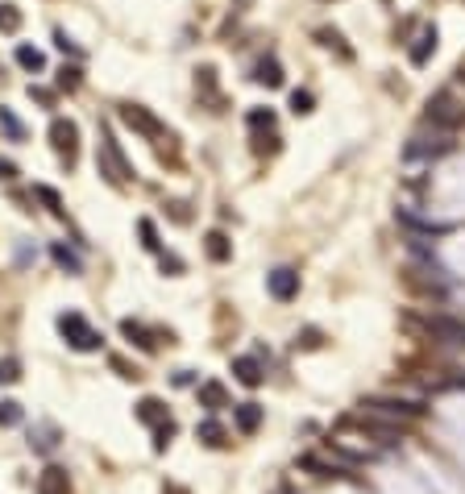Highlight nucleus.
Returning a JSON list of instances; mask_svg holds the SVG:
<instances>
[{
    "label": "nucleus",
    "mask_w": 465,
    "mask_h": 494,
    "mask_svg": "<svg viewBox=\"0 0 465 494\" xmlns=\"http://www.w3.org/2000/svg\"><path fill=\"white\" fill-rule=\"evenodd\" d=\"M121 332L133 341L137 349H146V353H154V337L146 332V324H137V320H121Z\"/></svg>",
    "instance_id": "16"
},
{
    "label": "nucleus",
    "mask_w": 465,
    "mask_h": 494,
    "mask_svg": "<svg viewBox=\"0 0 465 494\" xmlns=\"http://www.w3.org/2000/svg\"><path fill=\"white\" fill-rule=\"evenodd\" d=\"M196 92L208 96L212 104H221V96H216V71H212V67H199L196 71Z\"/></svg>",
    "instance_id": "19"
},
{
    "label": "nucleus",
    "mask_w": 465,
    "mask_h": 494,
    "mask_svg": "<svg viewBox=\"0 0 465 494\" xmlns=\"http://www.w3.org/2000/svg\"><path fill=\"white\" fill-rule=\"evenodd\" d=\"M54 42H58V50H63V54H79V46H75V42L67 38V33H63V29L54 33Z\"/></svg>",
    "instance_id": "38"
},
{
    "label": "nucleus",
    "mask_w": 465,
    "mask_h": 494,
    "mask_svg": "<svg viewBox=\"0 0 465 494\" xmlns=\"http://www.w3.org/2000/svg\"><path fill=\"white\" fill-rule=\"evenodd\" d=\"M233 374H237V382H245V387H258V382H262L258 357H233Z\"/></svg>",
    "instance_id": "12"
},
{
    "label": "nucleus",
    "mask_w": 465,
    "mask_h": 494,
    "mask_svg": "<svg viewBox=\"0 0 465 494\" xmlns=\"http://www.w3.org/2000/svg\"><path fill=\"white\" fill-rule=\"evenodd\" d=\"M0 125H4V133H9V137H13V142H21V137H25V129H21V121H17V117H13V112H9V108H0Z\"/></svg>",
    "instance_id": "27"
},
{
    "label": "nucleus",
    "mask_w": 465,
    "mask_h": 494,
    "mask_svg": "<svg viewBox=\"0 0 465 494\" xmlns=\"http://www.w3.org/2000/svg\"><path fill=\"white\" fill-rule=\"evenodd\" d=\"M428 332H432V337H444L449 345H465V324L449 320V316H432V320H428Z\"/></svg>",
    "instance_id": "8"
},
{
    "label": "nucleus",
    "mask_w": 465,
    "mask_h": 494,
    "mask_svg": "<svg viewBox=\"0 0 465 494\" xmlns=\"http://www.w3.org/2000/svg\"><path fill=\"white\" fill-rule=\"evenodd\" d=\"M316 38L324 42V46H337L345 58H349V50H345V42H341V33H337V29H316Z\"/></svg>",
    "instance_id": "30"
},
{
    "label": "nucleus",
    "mask_w": 465,
    "mask_h": 494,
    "mask_svg": "<svg viewBox=\"0 0 465 494\" xmlns=\"http://www.w3.org/2000/svg\"><path fill=\"white\" fill-rule=\"evenodd\" d=\"M33 436V432H29ZM29 445H38V448H54V428H42L38 432V441H29Z\"/></svg>",
    "instance_id": "36"
},
{
    "label": "nucleus",
    "mask_w": 465,
    "mask_h": 494,
    "mask_svg": "<svg viewBox=\"0 0 465 494\" xmlns=\"http://www.w3.org/2000/svg\"><path fill=\"white\" fill-rule=\"evenodd\" d=\"M312 104H316V100H312V92H295V96H291V108H295V112H312Z\"/></svg>",
    "instance_id": "33"
},
{
    "label": "nucleus",
    "mask_w": 465,
    "mask_h": 494,
    "mask_svg": "<svg viewBox=\"0 0 465 494\" xmlns=\"http://www.w3.org/2000/svg\"><path fill=\"white\" fill-rule=\"evenodd\" d=\"M432 50H437V29H432V25H428V29H424V33H419V42H416V46H412V63H416V67H424V63H428V54H432Z\"/></svg>",
    "instance_id": "17"
},
{
    "label": "nucleus",
    "mask_w": 465,
    "mask_h": 494,
    "mask_svg": "<svg viewBox=\"0 0 465 494\" xmlns=\"http://www.w3.org/2000/svg\"><path fill=\"white\" fill-rule=\"evenodd\" d=\"M50 146L67 167H75V158H79V125L67 121V117H54L50 121Z\"/></svg>",
    "instance_id": "3"
},
{
    "label": "nucleus",
    "mask_w": 465,
    "mask_h": 494,
    "mask_svg": "<svg viewBox=\"0 0 465 494\" xmlns=\"http://www.w3.org/2000/svg\"><path fill=\"white\" fill-rule=\"evenodd\" d=\"M58 332H63V341L71 349H79V353H96V349L104 345V337H100L79 312H63V316H58Z\"/></svg>",
    "instance_id": "2"
},
{
    "label": "nucleus",
    "mask_w": 465,
    "mask_h": 494,
    "mask_svg": "<svg viewBox=\"0 0 465 494\" xmlns=\"http://www.w3.org/2000/svg\"><path fill=\"white\" fill-rule=\"evenodd\" d=\"M162 494H192L187 486H179V482H162Z\"/></svg>",
    "instance_id": "40"
},
{
    "label": "nucleus",
    "mask_w": 465,
    "mask_h": 494,
    "mask_svg": "<svg viewBox=\"0 0 465 494\" xmlns=\"http://www.w3.org/2000/svg\"><path fill=\"white\" fill-rule=\"evenodd\" d=\"M204 249H208V258H212V262H229V258H233V246H229V237H224V233H216V228L204 237Z\"/></svg>",
    "instance_id": "13"
},
{
    "label": "nucleus",
    "mask_w": 465,
    "mask_h": 494,
    "mask_svg": "<svg viewBox=\"0 0 465 494\" xmlns=\"http://www.w3.org/2000/svg\"><path fill=\"white\" fill-rule=\"evenodd\" d=\"M21 378V362L17 357H0V382L9 387V382H17Z\"/></svg>",
    "instance_id": "26"
},
{
    "label": "nucleus",
    "mask_w": 465,
    "mask_h": 494,
    "mask_svg": "<svg viewBox=\"0 0 465 494\" xmlns=\"http://www.w3.org/2000/svg\"><path fill=\"white\" fill-rule=\"evenodd\" d=\"M266 287H270V295L278 299V303H287V299L299 295V274H295L291 266H278V270L266 274Z\"/></svg>",
    "instance_id": "6"
},
{
    "label": "nucleus",
    "mask_w": 465,
    "mask_h": 494,
    "mask_svg": "<svg viewBox=\"0 0 465 494\" xmlns=\"http://www.w3.org/2000/svg\"><path fill=\"white\" fill-rule=\"evenodd\" d=\"M167 208H171V216H174L179 224H187V221H192V212H187V204H179V199H174V204H167Z\"/></svg>",
    "instance_id": "37"
},
{
    "label": "nucleus",
    "mask_w": 465,
    "mask_h": 494,
    "mask_svg": "<svg viewBox=\"0 0 465 494\" xmlns=\"http://www.w3.org/2000/svg\"><path fill=\"white\" fill-rule=\"evenodd\" d=\"M196 436L204 441V445H212V448H221V445H224V428H221L216 420H204V424L196 428Z\"/></svg>",
    "instance_id": "22"
},
{
    "label": "nucleus",
    "mask_w": 465,
    "mask_h": 494,
    "mask_svg": "<svg viewBox=\"0 0 465 494\" xmlns=\"http://www.w3.org/2000/svg\"><path fill=\"white\" fill-rule=\"evenodd\" d=\"M362 407L382 420H419L424 416V403H416V399H366Z\"/></svg>",
    "instance_id": "5"
},
{
    "label": "nucleus",
    "mask_w": 465,
    "mask_h": 494,
    "mask_svg": "<svg viewBox=\"0 0 465 494\" xmlns=\"http://www.w3.org/2000/svg\"><path fill=\"white\" fill-rule=\"evenodd\" d=\"M428 108H432L428 117H432L437 125H457V121H461V112L453 108V100H449V96H437L432 104H428Z\"/></svg>",
    "instance_id": "14"
},
{
    "label": "nucleus",
    "mask_w": 465,
    "mask_h": 494,
    "mask_svg": "<svg viewBox=\"0 0 465 494\" xmlns=\"http://www.w3.org/2000/svg\"><path fill=\"white\" fill-rule=\"evenodd\" d=\"M158 262H162V270L183 274V258H179V253H167V249H162V253H158Z\"/></svg>",
    "instance_id": "31"
},
{
    "label": "nucleus",
    "mask_w": 465,
    "mask_h": 494,
    "mask_svg": "<svg viewBox=\"0 0 465 494\" xmlns=\"http://www.w3.org/2000/svg\"><path fill=\"white\" fill-rule=\"evenodd\" d=\"M233 424H237V432H258V424H262V407L258 403H237L233 407Z\"/></svg>",
    "instance_id": "9"
},
{
    "label": "nucleus",
    "mask_w": 465,
    "mask_h": 494,
    "mask_svg": "<svg viewBox=\"0 0 465 494\" xmlns=\"http://www.w3.org/2000/svg\"><path fill=\"white\" fill-rule=\"evenodd\" d=\"M17 63H21L25 71H46V54L38 46H17Z\"/></svg>",
    "instance_id": "20"
},
{
    "label": "nucleus",
    "mask_w": 465,
    "mask_h": 494,
    "mask_svg": "<svg viewBox=\"0 0 465 494\" xmlns=\"http://www.w3.org/2000/svg\"><path fill=\"white\" fill-rule=\"evenodd\" d=\"M121 121L129 125V129H137L142 137H150V142H171L167 125L154 121V112H150V108H142V104H121Z\"/></svg>",
    "instance_id": "4"
},
{
    "label": "nucleus",
    "mask_w": 465,
    "mask_h": 494,
    "mask_svg": "<svg viewBox=\"0 0 465 494\" xmlns=\"http://www.w3.org/2000/svg\"><path fill=\"white\" fill-rule=\"evenodd\" d=\"M254 79H258V83H266V88H278V83H283V67H278V58H262Z\"/></svg>",
    "instance_id": "18"
},
{
    "label": "nucleus",
    "mask_w": 465,
    "mask_h": 494,
    "mask_svg": "<svg viewBox=\"0 0 465 494\" xmlns=\"http://www.w3.org/2000/svg\"><path fill=\"white\" fill-rule=\"evenodd\" d=\"M249 125H254V129H262V125H266V129H270V125H274V112H270V108H266V112H262V108H254V112H249Z\"/></svg>",
    "instance_id": "35"
},
{
    "label": "nucleus",
    "mask_w": 465,
    "mask_h": 494,
    "mask_svg": "<svg viewBox=\"0 0 465 494\" xmlns=\"http://www.w3.org/2000/svg\"><path fill=\"white\" fill-rule=\"evenodd\" d=\"M50 258H54V262H58V266H63L67 274H83V262H79V253H75V249H67L63 241H58V246H50Z\"/></svg>",
    "instance_id": "15"
},
{
    "label": "nucleus",
    "mask_w": 465,
    "mask_h": 494,
    "mask_svg": "<svg viewBox=\"0 0 465 494\" xmlns=\"http://www.w3.org/2000/svg\"><path fill=\"white\" fill-rule=\"evenodd\" d=\"M174 432H179V428H174V420L158 424V428H154V453H167V445H171Z\"/></svg>",
    "instance_id": "25"
},
{
    "label": "nucleus",
    "mask_w": 465,
    "mask_h": 494,
    "mask_svg": "<svg viewBox=\"0 0 465 494\" xmlns=\"http://www.w3.org/2000/svg\"><path fill=\"white\" fill-rule=\"evenodd\" d=\"M17 424H21V403L0 399V428H17Z\"/></svg>",
    "instance_id": "24"
},
{
    "label": "nucleus",
    "mask_w": 465,
    "mask_h": 494,
    "mask_svg": "<svg viewBox=\"0 0 465 494\" xmlns=\"http://www.w3.org/2000/svg\"><path fill=\"white\" fill-rule=\"evenodd\" d=\"M96 171L113 183V187H125L133 179V162L121 154V142L113 137L108 125H100V149H96Z\"/></svg>",
    "instance_id": "1"
},
{
    "label": "nucleus",
    "mask_w": 465,
    "mask_h": 494,
    "mask_svg": "<svg viewBox=\"0 0 465 494\" xmlns=\"http://www.w3.org/2000/svg\"><path fill=\"white\" fill-rule=\"evenodd\" d=\"M58 88H63V92H75V88H79V67H63V71H58Z\"/></svg>",
    "instance_id": "29"
},
{
    "label": "nucleus",
    "mask_w": 465,
    "mask_h": 494,
    "mask_svg": "<svg viewBox=\"0 0 465 494\" xmlns=\"http://www.w3.org/2000/svg\"><path fill=\"white\" fill-rule=\"evenodd\" d=\"M38 494H71V473L63 466H46L38 473Z\"/></svg>",
    "instance_id": "7"
},
{
    "label": "nucleus",
    "mask_w": 465,
    "mask_h": 494,
    "mask_svg": "<svg viewBox=\"0 0 465 494\" xmlns=\"http://www.w3.org/2000/svg\"><path fill=\"white\" fill-rule=\"evenodd\" d=\"M137 233H142V246H146L150 253H162V241H158V228H154V221H150V216H142V221H137Z\"/></svg>",
    "instance_id": "23"
},
{
    "label": "nucleus",
    "mask_w": 465,
    "mask_h": 494,
    "mask_svg": "<svg viewBox=\"0 0 465 494\" xmlns=\"http://www.w3.org/2000/svg\"><path fill=\"white\" fill-rule=\"evenodd\" d=\"M137 420L150 424V428L167 424V420H171V416H167V403H162V399H154V395H146L142 403H137Z\"/></svg>",
    "instance_id": "10"
},
{
    "label": "nucleus",
    "mask_w": 465,
    "mask_h": 494,
    "mask_svg": "<svg viewBox=\"0 0 465 494\" xmlns=\"http://www.w3.org/2000/svg\"><path fill=\"white\" fill-rule=\"evenodd\" d=\"M17 25H21V13H17L13 4H0V29H4V33H13Z\"/></svg>",
    "instance_id": "28"
},
{
    "label": "nucleus",
    "mask_w": 465,
    "mask_h": 494,
    "mask_svg": "<svg viewBox=\"0 0 465 494\" xmlns=\"http://www.w3.org/2000/svg\"><path fill=\"white\" fill-rule=\"evenodd\" d=\"M29 100H38L42 108H50V104H54V92H50V88H33V83H29Z\"/></svg>",
    "instance_id": "34"
},
{
    "label": "nucleus",
    "mask_w": 465,
    "mask_h": 494,
    "mask_svg": "<svg viewBox=\"0 0 465 494\" xmlns=\"http://www.w3.org/2000/svg\"><path fill=\"white\" fill-rule=\"evenodd\" d=\"M29 196H33V199H42V204H46V208L54 212V216H63V196H58L54 187H46V183H33V191H29Z\"/></svg>",
    "instance_id": "21"
},
{
    "label": "nucleus",
    "mask_w": 465,
    "mask_h": 494,
    "mask_svg": "<svg viewBox=\"0 0 465 494\" xmlns=\"http://www.w3.org/2000/svg\"><path fill=\"white\" fill-rule=\"evenodd\" d=\"M199 407H208V411L229 407V391H224L221 382H199Z\"/></svg>",
    "instance_id": "11"
},
{
    "label": "nucleus",
    "mask_w": 465,
    "mask_h": 494,
    "mask_svg": "<svg viewBox=\"0 0 465 494\" xmlns=\"http://www.w3.org/2000/svg\"><path fill=\"white\" fill-rule=\"evenodd\" d=\"M0 179H4V183H9V179H17V167H13L9 158H0Z\"/></svg>",
    "instance_id": "39"
},
{
    "label": "nucleus",
    "mask_w": 465,
    "mask_h": 494,
    "mask_svg": "<svg viewBox=\"0 0 465 494\" xmlns=\"http://www.w3.org/2000/svg\"><path fill=\"white\" fill-rule=\"evenodd\" d=\"M113 370L121 374V378H133V382H137V378H142V370H137V366H129V362H125V357H113Z\"/></svg>",
    "instance_id": "32"
}]
</instances>
